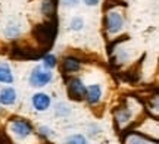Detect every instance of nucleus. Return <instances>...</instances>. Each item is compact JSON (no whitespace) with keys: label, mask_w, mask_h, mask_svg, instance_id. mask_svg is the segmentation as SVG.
<instances>
[{"label":"nucleus","mask_w":159,"mask_h":144,"mask_svg":"<svg viewBox=\"0 0 159 144\" xmlns=\"http://www.w3.org/2000/svg\"><path fill=\"white\" fill-rule=\"evenodd\" d=\"M83 24H84V21H83L81 18H74V19L71 21L69 28L72 29V31H80V29L83 28Z\"/></svg>","instance_id":"obj_16"},{"label":"nucleus","mask_w":159,"mask_h":144,"mask_svg":"<svg viewBox=\"0 0 159 144\" xmlns=\"http://www.w3.org/2000/svg\"><path fill=\"white\" fill-rule=\"evenodd\" d=\"M130 144H149L148 141H144V140L142 138H139V137H133L130 141Z\"/></svg>","instance_id":"obj_18"},{"label":"nucleus","mask_w":159,"mask_h":144,"mask_svg":"<svg viewBox=\"0 0 159 144\" xmlns=\"http://www.w3.org/2000/svg\"><path fill=\"white\" fill-rule=\"evenodd\" d=\"M16 102V91L15 88L12 87H6L0 91V103L5 104V106H11V104H15Z\"/></svg>","instance_id":"obj_7"},{"label":"nucleus","mask_w":159,"mask_h":144,"mask_svg":"<svg viewBox=\"0 0 159 144\" xmlns=\"http://www.w3.org/2000/svg\"><path fill=\"white\" fill-rule=\"evenodd\" d=\"M81 68V63H80L77 59L74 58H66L63 60V71L65 72H75Z\"/></svg>","instance_id":"obj_11"},{"label":"nucleus","mask_w":159,"mask_h":144,"mask_svg":"<svg viewBox=\"0 0 159 144\" xmlns=\"http://www.w3.org/2000/svg\"><path fill=\"white\" fill-rule=\"evenodd\" d=\"M124 25V19L122 16L119 15L118 12H109L108 13V18H106V28L111 34H116L121 31Z\"/></svg>","instance_id":"obj_3"},{"label":"nucleus","mask_w":159,"mask_h":144,"mask_svg":"<svg viewBox=\"0 0 159 144\" xmlns=\"http://www.w3.org/2000/svg\"><path fill=\"white\" fill-rule=\"evenodd\" d=\"M31 103H33V107H34L35 110L44 112V110H47L49 107H50L52 100H50V96H47V94H44V93H37V94L33 96Z\"/></svg>","instance_id":"obj_4"},{"label":"nucleus","mask_w":159,"mask_h":144,"mask_svg":"<svg viewBox=\"0 0 159 144\" xmlns=\"http://www.w3.org/2000/svg\"><path fill=\"white\" fill-rule=\"evenodd\" d=\"M69 93L74 96V97L80 98V97H83L85 94V85L83 84V81L78 80V78H74V80H71L69 81Z\"/></svg>","instance_id":"obj_8"},{"label":"nucleus","mask_w":159,"mask_h":144,"mask_svg":"<svg viewBox=\"0 0 159 144\" xmlns=\"http://www.w3.org/2000/svg\"><path fill=\"white\" fill-rule=\"evenodd\" d=\"M56 115L57 116H62V118L68 116L69 115V107L65 103H59L56 106Z\"/></svg>","instance_id":"obj_14"},{"label":"nucleus","mask_w":159,"mask_h":144,"mask_svg":"<svg viewBox=\"0 0 159 144\" xmlns=\"http://www.w3.org/2000/svg\"><path fill=\"white\" fill-rule=\"evenodd\" d=\"M53 78V75L49 69H46L43 66H35L34 69L31 71V74H30V85L33 87H44L47 85L49 82L52 81Z\"/></svg>","instance_id":"obj_1"},{"label":"nucleus","mask_w":159,"mask_h":144,"mask_svg":"<svg viewBox=\"0 0 159 144\" xmlns=\"http://www.w3.org/2000/svg\"><path fill=\"white\" fill-rule=\"evenodd\" d=\"M12 131L16 134L19 138H27L33 133V128L27 121H13L12 122Z\"/></svg>","instance_id":"obj_5"},{"label":"nucleus","mask_w":159,"mask_h":144,"mask_svg":"<svg viewBox=\"0 0 159 144\" xmlns=\"http://www.w3.org/2000/svg\"><path fill=\"white\" fill-rule=\"evenodd\" d=\"M84 3L89 6H96L99 3V0H84Z\"/></svg>","instance_id":"obj_21"},{"label":"nucleus","mask_w":159,"mask_h":144,"mask_svg":"<svg viewBox=\"0 0 159 144\" xmlns=\"http://www.w3.org/2000/svg\"><path fill=\"white\" fill-rule=\"evenodd\" d=\"M0 112H2V110H0Z\"/></svg>","instance_id":"obj_22"},{"label":"nucleus","mask_w":159,"mask_h":144,"mask_svg":"<svg viewBox=\"0 0 159 144\" xmlns=\"http://www.w3.org/2000/svg\"><path fill=\"white\" fill-rule=\"evenodd\" d=\"M85 98L90 104H96L99 103V100L102 98V87L94 84V85H90L89 88H85Z\"/></svg>","instance_id":"obj_6"},{"label":"nucleus","mask_w":159,"mask_h":144,"mask_svg":"<svg viewBox=\"0 0 159 144\" xmlns=\"http://www.w3.org/2000/svg\"><path fill=\"white\" fill-rule=\"evenodd\" d=\"M62 3L65 6H75L78 3V0H62Z\"/></svg>","instance_id":"obj_20"},{"label":"nucleus","mask_w":159,"mask_h":144,"mask_svg":"<svg viewBox=\"0 0 159 144\" xmlns=\"http://www.w3.org/2000/svg\"><path fill=\"white\" fill-rule=\"evenodd\" d=\"M41 12L44 15H52L53 13V5H52L50 0H43V3H41Z\"/></svg>","instance_id":"obj_15"},{"label":"nucleus","mask_w":159,"mask_h":144,"mask_svg":"<svg viewBox=\"0 0 159 144\" xmlns=\"http://www.w3.org/2000/svg\"><path fill=\"white\" fill-rule=\"evenodd\" d=\"M0 82H3V84H12L13 82V72L9 68V65L0 63Z\"/></svg>","instance_id":"obj_9"},{"label":"nucleus","mask_w":159,"mask_h":144,"mask_svg":"<svg viewBox=\"0 0 159 144\" xmlns=\"http://www.w3.org/2000/svg\"><path fill=\"white\" fill-rule=\"evenodd\" d=\"M116 118H118L119 122H127L128 121V118H130V110H122V112H118L116 113Z\"/></svg>","instance_id":"obj_17"},{"label":"nucleus","mask_w":159,"mask_h":144,"mask_svg":"<svg viewBox=\"0 0 159 144\" xmlns=\"http://www.w3.org/2000/svg\"><path fill=\"white\" fill-rule=\"evenodd\" d=\"M3 33H5V35L9 37V38H16L18 35L21 34V25H19V22H16V21H11V22L6 25V28Z\"/></svg>","instance_id":"obj_10"},{"label":"nucleus","mask_w":159,"mask_h":144,"mask_svg":"<svg viewBox=\"0 0 159 144\" xmlns=\"http://www.w3.org/2000/svg\"><path fill=\"white\" fill-rule=\"evenodd\" d=\"M34 34H35V37H37L39 41L50 44L52 41H53V38H55V34H56V22H49V24L37 25L34 29Z\"/></svg>","instance_id":"obj_2"},{"label":"nucleus","mask_w":159,"mask_h":144,"mask_svg":"<svg viewBox=\"0 0 159 144\" xmlns=\"http://www.w3.org/2000/svg\"><path fill=\"white\" fill-rule=\"evenodd\" d=\"M40 134H41V135H44V137H50L52 135L50 129H49V128H46V127H40Z\"/></svg>","instance_id":"obj_19"},{"label":"nucleus","mask_w":159,"mask_h":144,"mask_svg":"<svg viewBox=\"0 0 159 144\" xmlns=\"http://www.w3.org/2000/svg\"><path fill=\"white\" fill-rule=\"evenodd\" d=\"M66 144H89V143H87L84 135L75 134V135H71L69 138H66Z\"/></svg>","instance_id":"obj_12"},{"label":"nucleus","mask_w":159,"mask_h":144,"mask_svg":"<svg viewBox=\"0 0 159 144\" xmlns=\"http://www.w3.org/2000/svg\"><path fill=\"white\" fill-rule=\"evenodd\" d=\"M56 56H53V55H46L44 59H43V65H44L46 69H52V68H55L56 66Z\"/></svg>","instance_id":"obj_13"}]
</instances>
